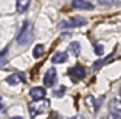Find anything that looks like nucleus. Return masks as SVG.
Listing matches in <instances>:
<instances>
[{
  "instance_id": "1",
  "label": "nucleus",
  "mask_w": 121,
  "mask_h": 119,
  "mask_svg": "<svg viewBox=\"0 0 121 119\" xmlns=\"http://www.w3.org/2000/svg\"><path fill=\"white\" fill-rule=\"evenodd\" d=\"M51 107V101L48 98H40V99H35V101H32L29 104V113L32 118L39 116V115H43L44 111H48Z\"/></svg>"
},
{
  "instance_id": "2",
  "label": "nucleus",
  "mask_w": 121,
  "mask_h": 119,
  "mask_svg": "<svg viewBox=\"0 0 121 119\" xmlns=\"http://www.w3.org/2000/svg\"><path fill=\"white\" fill-rule=\"evenodd\" d=\"M31 40H32V28H31L29 21H25L17 35V43L22 46H26L28 43H31Z\"/></svg>"
},
{
  "instance_id": "3",
  "label": "nucleus",
  "mask_w": 121,
  "mask_h": 119,
  "mask_svg": "<svg viewBox=\"0 0 121 119\" xmlns=\"http://www.w3.org/2000/svg\"><path fill=\"white\" fill-rule=\"evenodd\" d=\"M68 75H69V76H72V79H74V81L83 79V78L86 76V69L83 67V66L77 64V66H74L72 69H69V70H68Z\"/></svg>"
},
{
  "instance_id": "4",
  "label": "nucleus",
  "mask_w": 121,
  "mask_h": 119,
  "mask_svg": "<svg viewBox=\"0 0 121 119\" xmlns=\"http://www.w3.org/2000/svg\"><path fill=\"white\" fill-rule=\"evenodd\" d=\"M55 83H57V72H55V69H48L46 73H44V76H43V84L46 87H52Z\"/></svg>"
},
{
  "instance_id": "5",
  "label": "nucleus",
  "mask_w": 121,
  "mask_h": 119,
  "mask_svg": "<svg viewBox=\"0 0 121 119\" xmlns=\"http://www.w3.org/2000/svg\"><path fill=\"white\" fill-rule=\"evenodd\" d=\"M83 24H86V20H84V18L74 17L72 20H69V21H61V23H60V28L66 29V28H77V26H83Z\"/></svg>"
},
{
  "instance_id": "6",
  "label": "nucleus",
  "mask_w": 121,
  "mask_h": 119,
  "mask_svg": "<svg viewBox=\"0 0 121 119\" xmlns=\"http://www.w3.org/2000/svg\"><path fill=\"white\" fill-rule=\"evenodd\" d=\"M6 83L11 84V86H15L18 83L23 84V83H26V78H25V73H12L6 78Z\"/></svg>"
},
{
  "instance_id": "7",
  "label": "nucleus",
  "mask_w": 121,
  "mask_h": 119,
  "mask_svg": "<svg viewBox=\"0 0 121 119\" xmlns=\"http://www.w3.org/2000/svg\"><path fill=\"white\" fill-rule=\"evenodd\" d=\"M72 6H74L75 9H83V11H89V9L94 8V5H92L91 2H87V0H74V2H72Z\"/></svg>"
},
{
  "instance_id": "8",
  "label": "nucleus",
  "mask_w": 121,
  "mask_h": 119,
  "mask_svg": "<svg viewBox=\"0 0 121 119\" xmlns=\"http://www.w3.org/2000/svg\"><path fill=\"white\" fill-rule=\"evenodd\" d=\"M29 95H31V98H32V101L40 99V98H44V95H46V89H43V87H34V89H31Z\"/></svg>"
},
{
  "instance_id": "9",
  "label": "nucleus",
  "mask_w": 121,
  "mask_h": 119,
  "mask_svg": "<svg viewBox=\"0 0 121 119\" xmlns=\"http://www.w3.org/2000/svg\"><path fill=\"white\" fill-rule=\"evenodd\" d=\"M68 61V54L66 52H55V54L52 55V63L54 64H61V63Z\"/></svg>"
},
{
  "instance_id": "10",
  "label": "nucleus",
  "mask_w": 121,
  "mask_h": 119,
  "mask_svg": "<svg viewBox=\"0 0 121 119\" xmlns=\"http://www.w3.org/2000/svg\"><path fill=\"white\" fill-rule=\"evenodd\" d=\"M31 5V0H17V11L20 14H23Z\"/></svg>"
},
{
  "instance_id": "11",
  "label": "nucleus",
  "mask_w": 121,
  "mask_h": 119,
  "mask_svg": "<svg viewBox=\"0 0 121 119\" xmlns=\"http://www.w3.org/2000/svg\"><path fill=\"white\" fill-rule=\"evenodd\" d=\"M43 54H44V48H43V44H37L35 48H34V51H32L34 58H40V57H43Z\"/></svg>"
},
{
  "instance_id": "12",
  "label": "nucleus",
  "mask_w": 121,
  "mask_h": 119,
  "mask_svg": "<svg viewBox=\"0 0 121 119\" xmlns=\"http://www.w3.org/2000/svg\"><path fill=\"white\" fill-rule=\"evenodd\" d=\"M69 48L74 51V54H75V55H78V54H80V51H81L80 43H71V46H69Z\"/></svg>"
},
{
  "instance_id": "13",
  "label": "nucleus",
  "mask_w": 121,
  "mask_h": 119,
  "mask_svg": "<svg viewBox=\"0 0 121 119\" xmlns=\"http://www.w3.org/2000/svg\"><path fill=\"white\" fill-rule=\"evenodd\" d=\"M107 119H121V116H118V115H115V113H110L109 116H107Z\"/></svg>"
},
{
  "instance_id": "14",
  "label": "nucleus",
  "mask_w": 121,
  "mask_h": 119,
  "mask_svg": "<svg viewBox=\"0 0 121 119\" xmlns=\"http://www.w3.org/2000/svg\"><path fill=\"white\" fill-rule=\"evenodd\" d=\"M95 49H97V54H98V55L103 54V48H101V46H98V44H97V46H95Z\"/></svg>"
},
{
  "instance_id": "15",
  "label": "nucleus",
  "mask_w": 121,
  "mask_h": 119,
  "mask_svg": "<svg viewBox=\"0 0 121 119\" xmlns=\"http://www.w3.org/2000/svg\"><path fill=\"white\" fill-rule=\"evenodd\" d=\"M63 92H65V87H60V90H58V92H57V93L54 92V93H55L57 96H60V95H63Z\"/></svg>"
},
{
  "instance_id": "16",
  "label": "nucleus",
  "mask_w": 121,
  "mask_h": 119,
  "mask_svg": "<svg viewBox=\"0 0 121 119\" xmlns=\"http://www.w3.org/2000/svg\"><path fill=\"white\" fill-rule=\"evenodd\" d=\"M6 52H8V48H6V49H3V51L0 52V57H3V55H6Z\"/></svg>"
},
{
  "instance_id": "17",
  "label": "nucleus",
  "mask_w": 121,
  "mask_h": 119,
  "mask_svg": "<svg viewBox=\"0 0 121 119\" xmlns=\"http://www.w3.org/2000/svg\"><path fill=\"white\" fill-rule=\"evenodd\" d=\"M5 108V105H3V102H2V98H0V110H3Z\"/></svg>"
},
{
  "instance_id": "18",
  "label": "nucleus",
  "mask_w": 121,
  "mask_h": 119,
  "mask_svg": "<svg viewBox=\"0 0 121 119\" xmlns=\"http://www.w3.org/2000/svg\"><path fill=\"white\" fill-rule=\"evenodd\" d=\"M72 119H84L83 116H75V118H72Z\"/></svg>"
},
{
  "instance_id": "19",
  "label": "nucleus",
  "mask_w": 121,
  "mask_h": 119,
  "mask_svg": "<svg viewBox=\"0 0 121 119\" xmlns=\"http://www.w3.org/2000/svg\"><path fill=\"white\" fill-rule=\"evenodd\" d=\"M11 119H23L22 116H14V118H11Z\"/></svg>"
},
{
  "instance_id": "20",
  "label": "nucleus",
  "mask_w": 121,
  "mask_h": 119,
  "mask_svg": "<svg viewBox=\"0 0 121 119\" xmlns=\"http://www.w3.org/2000/svg\"><path fill=\"white\" fill-rule=\"evenodd\" d=\"M120 93H121V90H120Z\"/></svg>"
}]
</instances>
